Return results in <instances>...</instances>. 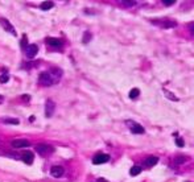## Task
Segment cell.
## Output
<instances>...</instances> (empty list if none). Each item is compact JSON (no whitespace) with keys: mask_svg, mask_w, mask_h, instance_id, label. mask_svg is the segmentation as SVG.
I'll return each instance as SVG.
<instances>
[{"mask_svg":"<svg viewBox=\"0 0 194 182\" xmlns=\"http://www.w3.org/2000/svg\"><path fill=\"white\" fill-rule=\"evenodd\" d=\"M21 160L25 162V164H28V165H31V164H33V160H35V154H33L32 152H25V153H23V156H21Z\"/></svg>","mask_w":194,"mask_h":182,"instance_id":"30bf717a","label":"cell"},{"mask_svg":"<svg viewBox=\"0 0 194 182\" xmlns=\"http://www.w3.org/2000/svg\"><path fill=\"white\" fill-rule=\"evenodd\" d=\"M185 161H186V157H177V158H174V164H177V165L184 164Z\"/></svg>","mask_w":194,"mask_h":182,"instance_id":"ac0fdd59","label":"cell"},{"mask_svg":"<svg viewBox=\"0 0 194 182\" xmlns=\"http://www.w3.org/2000/svg\"><path fill=\"white\" fill-rule=\"evenodd\" d=\"M25 44L28 45V40H26V36H23V40H21V46H23V49H25Z\"/></svg>","mask_w":194,"mask_h":182,"instance_id":"603a6c76","label":"cell"},{"mask_svg":"<svg viewBox=\"0 0 194 182\" xmlns=\"http://www.w3.org/2000/svg\"><path fill=\"white\" fill-rule=\"evenodd\" d=\"M36 151L41 154H49V153L54 152V148L48 144H38V145H36Z\"/></svg>","mask_w":194,"mask_h":182,"instance_id":"8992f818","label":"cell"},{"mask_svg":"<svg viewBox=\"0 0 194 182\" xmlns=\"http://www.w3.org/2000/svg\"><path fill=\"white\" fill-rule=\"evenodd\" d=\"M125 124H127V127L132 131V133H136V135H143L144 132H145V129H144V127L143 125H140L139 123H136V121H134V120H127L125 121Z\"/></svg>","mask_w":194,"mask_h":182,"instance_id":"7a4b0ae2","label":"cell"},{"mask_svg":"<svg viewBox=\"0 0 194 182\" xmlns=\"http://www.w3.org/2000/svg\"><path fill=\"white\" fill-rule=\"evenodd\" d=\"M110 160V156L106 153H98L94 156L92 158V162L95 164V165H101V164H104V162H107Z\"/></svg>","mask_w":194,"mask_h":182,"instance_id":"3957f363","label":"cell"},{"mask_svg":"<svg viewBox=\"0 0 194 182\" xmlns=\"http://www.w3.org/2000/svg\"><path fill=\"white\" fill-rule=\"evenodd\" d=\"M25 53H26V56L29 58L36 57L37 53H38V46L36 45V44H31V45H28L25 48Z\"/></svg>","mask_w":194,"mask_h":182,"instance_id":"52a82bcc","label":"cell"},{"mask_svg":"<svg viewBox=\"0 0 194 182\" xmlns=\"http://www.w3.org/2000/svg\"><path fill=\"white\" fill-rule=\"evenodd\" d=\"M176 142H177V145H178L180 148H182V147L185 145V142H184V140H182L181 137H177V141H176Z\"/></svg>","mask_w":194,"mask_h":182,"instance_id":"44dd1931","label":"cell"},{"mask_svg":"<svg viewBox=\"0 0 194 182\" xmlns=\"http://www.w3.org/2000/svg\"><path fill=\"white\" fill-rule=\"evenodd\" d=\"M83 37H85V38H83V42H85V44H87V42H88V40H91V35H90L88 32H85V35H83Z\"/></svg>","mask_w":194,"mask_h":182,"instance_id":"ffe728a7","label":"cell"},{"mask_svg":"<svg viewBox=\"0 0 194 182\" xmlns=\"http://www.w3.org/2000/svg\"><path fill=\"white\" fill-rule=\"evenodd\" d=\"M64 173H65V169L62 166H59V165H54V166H52V169H50V174L55 178L62 177Z\"/></svg>","mask_w":194,"mask_h":182,"instance_id":"ba28073f","label":"cell"},{"mask_svg":"<svg viewBox=\"0 0 194 182\" xmlns=\"http://www.w3.org/2000/svg\"><path fill=\"white\" fill-rule=\"evenodd\" d=\"M29 145H31V142L28 140H25V139H17V140L12 141V147L13 148H26Z\"/></svg>","mask_w":194,"mask_h":182,"instance_id":"9c48e42d","label":"cell"},{"mask_svg":"<svg viewBox=\"0 0 194 182\" xmlns=\"http://www.w3.org/2000/svg\"><path fill=\"white\" fill-rule=\"evenodd\" d=\"M0 24H2L3 29H5L7 32H9L11 35H13V36H16V35H17V32H16V29L13 28V25L11 24L9 21L7 20V19H0Z\"/></svg>","mask_w":194,"mask_h":182,"instance_id":"277c9868","label":"cell"},{"mask_svg":"<svg viewBox=\"0 0 194 182\" xmlns=\"http://www.w3.org/2000/svg\"><path fill=\"white\" fill-rule=\"evenodd\" d=\"M46 44H48V45H50V46H53V48H61V46H62V41L58 40V38H53V37L46 38Z\"/></svg>","mask_w":194,"mask_h":182,"instance_id":"8fae6325","label":"cell"},{"mask_svg":"<svg viewBox=\"0 0 194 182\" xmlns=\"http://www.w3.org/2000/svg\"><path fill=\"white\" fill-rule=\"evenodd\" d=\"M140 172H141V168L140 166H132L131 168V170H130V174L131 175H137V174H140Z\"/></svg>","mask_w":194,"mask_h":182,"instance_id":"9a60e30c","label":"cell"},{"mask_svg":"<svg viewBox=\"0 0 194 182\" xmlns=\"http://www.w3.org/2000/svg\"><path fill=\"white\" fill-rule=\"evenodd\" d=\"M159 162V158L156 156H149L147 160H145V164L147 166H153V165H156Z\"/></svg>","mask_w":194,"mask_h":182,"instance_id":"7c38bea8","label":"cell"},{"mask_svg":"<svg viewBox=\"0 0 194 182\" xmlns=\"http://www.w3.org/2000/svg\"><path fill=\"white\" fill-rule=\"evenodd\" d=\"M54 111H55V103L53 100H46V103H45V116L46 118L53 116Z\"/></svg>","mask_w":194,"mask_h":182,"instance_id":"5b68a950","label":"cell"},{"mask_svg":"<svg viewBox=\"0 0 194 182\" xmlns=\"http://www.w3.org/2000/svg\"><path fill=\"white\" fill-rule=\"evenodd\" d=\"M121 4H125V5H128V7H131V5H135L136 2H125V0H123V2H121Z\"/></svg>","mask_w":194,"mask_h":182,"instance_id":"cb8c5ba5","label":"cell"},{"mask_svg":"<svg viewBox=\"0 0 194 182\" xmlns=\"http://www.w3.org/2000/svg\"><path fill=\"white\" fill-rule=\"evenodd\" d=\"M139 95H140V90H139V89H132L130 91V98L131 99H136Z\"/></svg>","mask_w":194,"mask_h":182,"instance_id":"2e32d148","label":"cell"},{"mask_svg":"<svg viewBox=\"0 0 194 182\" xmlns=\"http://www.w3.org/2000/svg\"><path fill=\"white\" fill-rule=\"evenodd\" d=\"M38 82H40V85H42V86H52L55 82V79L53 78V75L50 73L44 71V73H41L40 77H38Z\"/></svg>","mask_w":194,"mask_h":182,"instance_id":"6da1fadb","label":"cell"},{"mask_svg":"<svg viewBox=\"0 0 194 182\" xmlns=\"http://www.w3.org/2000/svg\"><path fill=\"white\" fill-rule=\"evenodd\" d=\"M174 3H176V0H163L164 5H173Z\"/></svg>","mask_w":194,"mask_h":182,"instance_id":"7402d4cb","label":"cell"},{"mask_svg":"<svg viewBox=\"0 0 194 182\" xmlns=\"http://www.w3.org/2000/svg\"><path fill=\"white\" fill-rule=\"evenodd\" d=\"M2 121L5 124H13V125H17L20 123L19 119H15V118H2Z\"/></svg>","mask_w":194,"mask_h":182,"instance_id":"4fadbf2b","label":"cell"},{"mask_svg":"<svg viewBox=\"0 0 194 182\" xmlns=\"http://www.w3.org/2000/svg\"><path fill=\"white\" fill-rule=\"evenodd\" d=\"M53 7H54V3H53V2H44V3L41 4V9H44V11L52 9Z\"/></svg>","mask_w":194,"mask_h":182,"instance_id":"5bb4252c","label":"cell"},{"mask_svg":"<svg viewBox=\"0 0 194 182\" xmlns=\"http://www.w3.org/2000/svg\"><path fill=\"white\" fill-rule=\"evenodd\" d=\"M9 81V77L5 74V75H0V83H7Z\"/></svg>","mask_w":194,"mask_h":182,"instance_id":"d6986e66","label":"cell"},{"mask_svg":"<svg viewBox=\"0 0 194 182\" xmlns=\"http://www.w3.org/2000/svg\"><path fill=\"white\" fill-rule=\"evenodd\" d=\"M97 182H107V181H106V180H103V178H99Z\"/></svg>","mask_w":194,"mask_h":182,"instance_id":"d4e9b609","label":"cell"},{"mask_svg":"<svg viewBox=\"0 0 194 182\" xmlns=\"http://www.w3.org/2000/svg\"><path fill=\"white\" fill-rule=\"evenodd\" d=\"M164 94H165V95L168 96L169 99H172V100H174V102H177V100H178V98H177V96H174L173 94H170L168 90H164Z\"/></svg>","mask_w":194,"mask_h":182,"instance_id":"e0dca14e","label":"cell"},{"mask_svg":"<svg viewBox=\"0 0 194 182\" xmlns=\"http://www.w3.org/2000/svg\"><path fill=\"white\" fill-rule=\"evenodd\" d=\"M3 99H4V98H3L2 95H0V103H2V102H3Z\"/></svg>","mask_w":194,"mask_h":182,"instance_id":"484cf974","label":"cell"}]
</instances>
